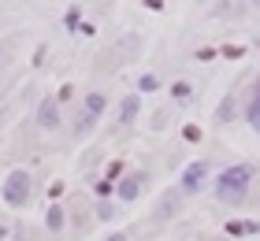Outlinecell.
Returning <instances> with one entry per match:
<instances>
[{
    "instance_id": "1",
    "label": "cell",
    "mask_w": 260,
    "mask_h": 241,
    "mask_svg": "<svg viewBox=\"0 0 260 241\" xmlns=\"http://www.w3.org/2000/svg\"><path fill=\"white\" fill-rule=\"evenodd\" d=\"M253 178H256V167L253 163H234V167H227V171L216 178V197L223 204H242L245 193H249V186H253Z\"/></svg>"
},
{
    "instance_id": "2",
    "label": "cell",
    "mask_w": 260,
    "mask_h": 241,
    "mask_svg": "<svg viewBox=\"0 0 260 241\" xmlns=\"http://www.w3.org/2000/svg\"><path fill=\"white\" fill-rule=\"evenodd\" d=\"M30 175L26 171H11L4 178V200H8V208H26V200H30Z\"/></svg>"
},
{
    "instance_id": "3",
    "label": "cell",
    "mask_w": 260,
    "mask_h": 241,
    "mask_svg": "<svg viewBox=\"0 0 260 241\" xmlns=\"http://www.w3.org/2000/svg\"><path fill=\"white\" fill-rule=\"evenodd\" d=\"M205 178H208V163L205 160L186 163V171H182V193H201V189H205Z\"/></svg>"
},
{
    "instance_id": "4",
    "label": "cell",
    "mask_w": 260,
    "mask_h": 241,
    "mask_svg": "<svg viewBox=\"0 0 260 241\" xmlns=\"http://www.w3.org/2000/svg\"><path fill=\"white\" fill-rule=\"evenodd\" d=\"M38 126H45V130L60 126V104H56L52 96H41V104H38Z\"/></svg>"
},
{
    "instance_id": "5",
    "label": "cell",
    "mask_w": 260,
    "mask_h": 241,
    "mask_svg": "<svg viewBox=\"0 0 260 241\" xmlns=\"http://www.w3.org/2000/svg\"><path fill=\"white\" fill-rule=\"evenodd\" d=\"M245 119H249V126L260 134V78L253 82V93H249V104H245Z\"/></svg>"
},
{
    "instance_id": "6",
    "label": "cell",
    "mask_w": 260,
    "mask_h": 241,
    "mask_svg": "<svg viewBox=\"0 0 260 241\" xmlns=\"http://www.w3.org/2000/svg\"><path fill=\"white\" fill-rule=\"evenodd\" d=\"M138 112H141V100H138V93L123 96V104H119V123H134V119H138Z\"/></svg>"
},
{
    "instance_id": "7",
    "label": "cell",
    "mask_w": 260,
    "mask_h": 241,
    "mask_svg": "<svg viewBox=\"0 0 260 241\" xmlns=\"http://www.w3.org/2000/svg\"><path fill=\"white\" fill-rule=\"evenodd\" d=\"M175 212H179V193H164L156 204V219H171Z\"/></svg>"
},
{
    "instance_id": "8",
    "label": "cell",
    "mask_w": 260,
    "mask_h": 241,
    "mask_svg": "<svg viewBox=\"0 0 260 241\" xmlns=\"http://www.w3.org/2000/svg\"><path fill=\"white\" fill-rule=\"evenodd\" d=\"M141 178H145V175H126L123 182H119V197L123 200H134L138 193H141Z\"/></svg>"
},
{
    "instance_id": "9",
    "label": "cell",
    "mask_w": 260,
    "mask_h": 241,
    "mask_svg": "<svg viewBox=\"0 0 260 241\" xmlns=\"http://www.w3.org/2000/svg\"><path fill=\"white\" fill-rule=\"evenodd\" d=\"M104 108H108L104 93H86V112H89L93 119H101V115H104Z\"/></svg>"
},
{
    "instance_id": "10",
    "label": "cell",
    "mask_w": 260,
    "mask_h": 241,
    "mask_svg": "<svg viewBox=\"0 0 260 241\" xmlns=\"http://www.w3.org/2000/svg\"><path fill=\"white\" fill-rule=\"evenodd\" d=\"M45 226H49L52 234H60L63 230V208H56V204H52V208L45 212Z\"/></svg>"
},
{
    "instance_id": "11",
    "label": "cell",
    "mask_w": 260,
    "mask_h": 241,
    "mask_svg": "<svg viewBox=\"0 0 260 241\" xmlns=\"http://www.w3.org/2000/svg\"><path fill=\"white\" fill-rule=\"evenodd\" d=\"M216 119H219V123H231V119H234V96H223V100H219Z\"/></svg>"
},
{
    "instance_id": "12",
    "label": "cell",
    "mask_w": 260,
    "mask_h": 241,
    "mask_svg": "<svg viewBox=\"0 0 260 241\" xmlns=\"http://www.w3.org/2000/svg\"><path fill=\"white\" fill-rule=\"evenodd\" d=\"M171 96H175V100H179V104H186V100H190V96H193L190 82H175V86H171Z\"/></svg>"
},
{
    "instance_id": "13",
    "label": "cell",
    "mask_w": 260,
    "mask_h": 241,
    "mask_svg": "<svg viewBox=\"0 0 260 241\" xmlns=\"http://www.w3.org/2000/svg\"><path fill=\"white\" fill-rule=\"evenodd\" d=\"M138 89H141V93H152V89H160V82L152 78V75H141V78H138Z\"/></svg>"
},
{
    "instance_id": "14",
    "label": "cell",
    "mask_w": 260,
    "mask_h": 241,
    "mask_svg": "<svg viewBox=\"0 0 260 241\" xmlns=\"http://www.w3.org/2000/svg\"><path fill=\"white\" fill-rule=\"evenodd\" d=\"M97 126V119H93L89 112H82V123H78V134H89V130Z\"/></svg>"
},
{
    "instance_id": "15",
    "label": "cell",
    "mask_w": 260,
    "mask_h": 241,
    "mask_svg": "<svg viewBox=\"0 0 260 241\" xmlns=\"http://www.w3.org/2000/svg\"><path fill=\"white\" fill-rule=\"evenodd\" d=\"M112 215H115V208H112L108 200H101V204H97V219H112Z\"/></svg>"
},
{
    "instance_id": "16",
    "label": "cell",
    "mask_w": 260,
    "mask_h": 241,
    "mask_svg": "<svg viewBox=\"0 0 260 241\" xmlns=\"http://www.w3.org/2000/svg\"><path fill=\"white\" fill-rule=\"evenodd\" d=\"M182 134H186V141H201V130H197V126H186Z\"/></svg>"
},
{
    "instance_id": "17",
    "label": "cell",
    "mask_w": 260,
    "mask_h": 241,
    "mask_svg": "<svg viewBox=\"0 0 260 241\" xmlns=\"http://www.w3.org/2000/svg\"><path fill=\"white\" fill-rule=\"evenodd\" d=\"M67 26H71V30L78 26V8H71V11H67Z\"/></svg>"
},
{
    "instance_id": "18",
    "label": "cell",
    "mask_w": 260,
    "mask_h": 241,
    "mask_svg": "<svg viewBox=\"0 0 260 241\" xmlns=\"http://www.w3.org/2000/svg\"><path fill=\"white\" fill-rule=\"evenodd\" d=\"M227 234H245V223H227Z\"/></svg>"
},
{
    "instance_id": "19",
    "label": "cell",
    "mask_w": 260,
    "mask_h": 241,
    "mask_svg": "<svg viewBox=\"0 0 260 241\" xmlns=\"http://www.w3.org/2000/svg\"><path fill=\"white\" fill-rule=\"evenodd\" d=\"M108 241H126V234H112V237H108Z\"/></svg>"
},
{
    "instance_id": "20",
    "label": "cell",
    "mask_w": 260,
    "mask_h": 241,
    "mask_svg": "<svg viewBox=\"0 0 260 241\" xmlns=\"http://www.w3.org/2000/svg\"><path fill=\"white\" fill-rule=\"evenodd\" d=\"M249 4H253V8H260V0H249Z\"/></svg>"
},
{
    "instance_id": "21",
    "label": "cell",
    "mask_w": 260,
    "mask_h": 241,
    "mask_svg": "<svg viewBox=\"0 0 260 241\" xmlns=\"http://www.w3.org/2000/svg\"><path fill=\"white\" fill-rule=\"evenodd\" d=\"M4 234H8V230H4V226H0V237H4Z\"/></svg>"
}]
</instances>
